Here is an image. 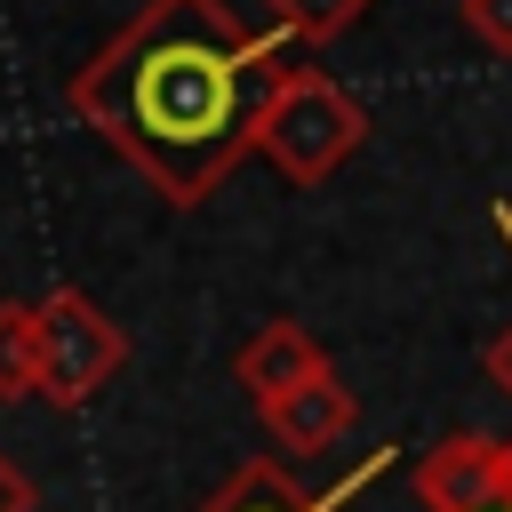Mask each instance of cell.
<instances>
[{
    "instance_id": "cell-1",
    "label": "cell",
    "mask_w": 512,
    "mask_h": 512,
    "mask_svg": "<svg viewBox=\"0 0 512 512\" xmlns=\"http://www.w3.org/2000/svg\"><path fill=\"white\" fill-rule=\"evenodd\" d=\"M288 72V32H248L224 0H144L64 88L168 208H200L248 152L272 80Z\"/></svg>"
},
{
    "instance_id": "cell-2",
    "label": "cell",
    "mask_w": 512,
    "mask_h": 512,
    "mask_svg": "<svg viewBox=\"0 0 512 512\" xmlns=\"http://www.w3.org/2000/svg\"><path fill=\"white\" fill-rule=\"evenodd\" d=\"M360 144H368V104H360L336 72L288 64V72L272 80V96H264V112H256V160H264L272 176H288L296 192H312V184H328Z\"/></svg>"
},
{
    "instance_id": "cell-3",
    "label": "cell",
    "mask_w": 512,
    "mask_h": 512,
    "mask_svg": "<svg viewBox=\"0 0 512 512\" xmlns=\"http://www.w3.org/2000/svg\"><path fill=\"white\" fill-rule=\"evenodd\" d=\"M128 368V328L88 296V288H56L40 304V392L48 408H88L112 376Z\"/></svg>"
},
{
    "instance_id": "cell-4",
    "label": "cell",
    "mask_w": 512,
    "mask_h": 512,
    "mask_svg": "<svg viewBox=\"0 0 512 512\" xmlns=\"http://www.w3.org/2000/svg\"><path fill=\"white\" fill-rule=\"evenodd\" d=\"M512 496L504 480V440H480V432H448L432 456H416V504L424 512H480Z\"/></svg>"
},
{
    "instance_id": "cell-5",
    "label": "cell",
    "mask_w": 512,
    "mask_h": 512,
    "mask_svg": "<svg viewBox=\"0 0 512 512\" xmlns=\"http://www.w3.org/2000/svg\"><path fill=\"white\" fill-rule=\"evenodd\" d=\"M256 416H264V432H272L288 456H320L328 440H344V432H352L360 400H352V384L328 368V376H304V384H288V392L256 400Z\"/></svg>"
},
{
    "instance_id": "cell-6",
    "label": "cell",
    "mask_w": 512,
    "mask_h": 512,
    "mask_svg": "<svg viewBox=\"0 0 512 512\" xmlns=\"http://www.w3.org/2000/svg\"><path fill=\"white\" fill-rule=\"evenodd\" d=\"M232 376H240L248 400H272V392H288V384H304V376H328V344H320L304 320H264V328L240 344Z\"/></svg>"
},
{
    "instance_id": "cell-7",
    "label": "cell",
    "mask_w": 512,
    "mask_h": 512,
    "mask_svg": "<svg viewBox=\"0 0 512 512\" xmlns=\"http://www.w3.org/2000/svg\"><path fill=\"white\" fill-rule=\"evenodd\" d=\"M344 496H352V488L312 496V488H296V480H288V464H264V456H256V464H240V472H232L200 512H344Z\"/></svg>"
},
{
    "instance_id": "cell-8",
    "label": "cell",
    "mask_w": 512,
    "mask_h": 512,
    "mask_svg": "<svg viewBox=\"0 0 512 512\" xmlns=\"http://www.w3.org/2000/svg\"><path fill=\"white\" fill-rule=\"evenodd\" d=\"M40 392V304H0V400Z\"/></svg>"
},
{
    "instance_id": "cell-9",
    "label": "cell",
    "mask_w": 512,
    "mask_h": 512,
    "mask_svg": "<svg viewBox=\"0 0 512 512\" xmlns=\"http://www.w3.org/2000/svg\"><path fill=\"white\" fill-rule=\"evenodd\" d=\"M360 8H368V0H264L272 32H288L296 48H320V40L352 32V24H360Z\"/></svg>"
},
{
    "instance_id": "cell-10",
    "label": "cell",
    "mask_w": 512,
    "mask_h": 512,
    "mask_svg": "<svg viewBox=\"0 0 512 512\" xmlns=\"http://www.w3.org/2000/svg\"><path fill=\"white\" fill-rule=\"evenodd\" d=\"M456 8H464V32L488 56H512V0H456Z\"/></svg>"
},
{
    "instance_id": "cell-11",
    "label": "cell",
    "mask_w": 512,
    "mask_h": 512,
    "mask_svg": "<svg viewBox=\"0 0 512 512\" xmlns=\"http://www.w3.org/2000/svg\"><path fill=\"white\" fill-rule=\"evenodd\" d=\"M0 512H40V488H32V472L0 448Z\"/></svg>"
},
{
    "instance_id": "cell-12",
    "label": "cell",
    "mask_w": 512,
    "mask_h": 512,
    "mask_svg": "<svg viewBox=\"0 0 512 512\" xmlns=\"http://www.w3.org/2000/svg\"><path fill=\"white\" fill-rule=\"evenodd\" d=\"M480 368H488V376H496V384L512 392V328H504V336H496V344L480 352Z\"/></svg>"
},
{
    "instance_id": "cell-13",
    "label": "cell",
    "mask_w": 512,
    "mask_h": 512,
    "mask_svg": "<svg viewBox=\"0 0 512 512\" xmlns=\"http://www.w3.org/2000/svg\"><path fill=\"white\" fill-rule=\"evenodd\" d=\"M496 232H504V248H512V200H496Z\"/></svg>"
},
{
    "instance_id": "cell-14",
    "label": "cell",
    "mask_w": 512,
    "mask_h": 512,
    "mask_svg": "<svg viewBox=\"0 0 512 512\" xmlns=\"http://www.w3.org/2000/svg\"><path fill=\"white\" fill-rule=\"evenodd\" d=\"M480 512H512V496H496V504H480Z\"/></svg>"
},
{
    "instance_id": "cell-15",
    "label": "cell",
    "mask_w": 512,
    "mask_h": 512,
    "mask_svg": "<svg viewBox=\"0 0 512 512\" xmlns=\"http://www.w3.org/2000/svg\"><path fill=\"white\" fill-rule=\"evenodd\" d=\"M504 480H512V440H504Z\"/></svg>"
}]
</instances>
